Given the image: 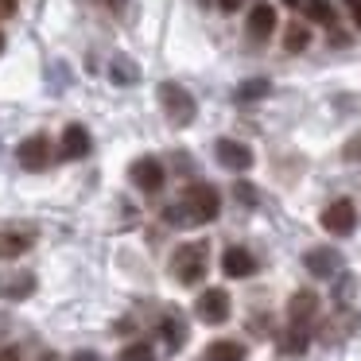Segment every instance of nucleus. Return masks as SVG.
Listing matches in <instances>:
<instances>
[{"label":"nucleus","instance_id":"f257e3e1","mask_svg":"<svg viewBox=\"0 0 361 361\" xmlns=\"http://www.w3.org/2000/svg\"><path fill=\"white\" fill-rule=\"evenodd\" d=\"M218 210H221L218 190L210 183H195V187H187L183 202L167 210V221H198V226H206V221L218 218Z\"/></svg>","mask_w":361,"mask_h":361},{"label":"nucleus","instance_id":"f03ea898","mask_svg":"<svg viewBox=\"0 0 361 361\" xmlns=\"http://www.w3.org/2000/svg\"><path fill=\"white\" fill-rule=\"evenodd\" d=\"M171 272L179 283H198L206 276V241H190L171 257Z\"/></svg>","mask_w":361,"mask_h":361},{"label":"nucleus","instance_id":"7ed1b4c3","mask_svg":"<svg viewBox=\"0 0 361 361\" xmlns=\"http://www.w3.org/2000/svg\"><path fill=\"white\" fill-rule=\"evenodd\" d=\"M159 105H164V113L175 121V125H190L195 113H198L195 97H190L183 86H175V82H164V86H159Z\"/></svg>","mask_w":361,"mask_h":361},{"label":"nucleus","instance_id":"20e7f679","mask_svg":"<svg viewBox=\"0 0 361 361\" xmlns=\"http://www.w3.org/2000/svg\"><path fill=\"white\" fill-rule=\"evenodd\" d=\"M322 229L334 237H350L353 229H357V210H353L350 198H338V202H330L326 210H322Z\"/></svg>","mask_w":361,"mask_h":361},{"label":"nucleus","instance_id":"39448f33","mask_svg":"<svg viewBox=\"0 0 361 361\" xmlns=\"http://www.w3.org/2000/svg\"><path fill=\"white\" fill-rule=\"evenodd\" d=\"M16 159H20L24 171H43V167H51V140L43 133L27 136V140L16 148Z\"/></svg>","mask_w":361,"mask_h":361},{"label":"nucleus","instance_id":"423d86ee","mask_svg":"<svg viewBox=\"0 0 361 361\" xmlns=\"http://www.w3.org/2000/svg\"><path fill=\"white\" fill-rule=\"evenodd\" d=\"M195 307H198V319L210 322V326H218V322L229 319V291L226 288H206Z\"/></svg>","mask_w":361,"mask_h":361},{"label":"nucleus","instance_id":"0eeeda50","mask_svg":"<svg viewBox=\"0 0 361 361\" xmlns=\"http://www.w3.org/2000/svg\"><path fill=\"white\" fill-rule=\"evenodd\" d=\"M128 179H133L144 195H156V190L164 187V164L152 159V156H140V159H133V167H128Z\"/></svg>","mask_w":361,"mask_h":361},{"label":"nucleus","instance_id":"6e6552de","mask_svg":"<svg viewBox=\"0 0 361 361\" xmlns=\"http://www.w3.org/2000/svg\"><path fill=\"white\" fill-rule=\"evenodd\" d=\"M221 272H226L229 280H249V276L257 272V257H252L249 249H241V245H229V249L221 252Z\"/></svg>","mask_w":361,"mask_h":361},{"label":"nucleus","instance_id":"1a4fd4ad","mask_svg":"<svg viewBox=\"0 0 361 361\" xmlns=\"http://www.w3.org/2000/svg\"><path fill=\"white\" fill-rule=\"evenodd\" d=\"M218 164L221 167H229V171H249L252 167V152L245 148L241 140H218Z\"/></svg>","mask_w":361,"mask_h":361},{"label":"nucleus","instance_id":"9d476101","mask_svg":"<svg viewBox=\"0 0 361 361\" xmlns=\"http://www.w3.org/2000/svg\"><path fill=\"white\" fill-rule=\"evenodd\" d=\"M314 311H319V295L314 291H295L288 303V319L291 326H307V322L314 319Z\"/></svg>","mask_w":361,"mask_h":361},{"label":"nucleus","instance_id":"9b49d317","mask_svg":"<svg viewBox=\"0 0 361 361\" xmlns=\"http://www.w3.org/2000/svg\"><path fill=\"white\" fill-rule=\"evenodd\" d=\"M303 264H307V272H311V276H319V280H330V276L338 272V264H342V260H338L334 249H311V252L303 257Z\"/></svg>","mask_w":361,"mask_h":361},{"label":"nucleus","instance_id":"f8f14e48","mask_svg":"<svg viewBox=\"0 0 361 361\" xmlns=\"http://www.w3.org/2000/svg\"><path fill=\"white\" fill-rule=\"evenodd\" d=\"M272 32H276V8L272 4H257L249 12V35L252 39H268Z\"/></svg>","mask_w":361,"mask_h":361},{"label":"nucleus","instance_id":"ddd939ff","mask_svg":"<svg viewBox=\"0 0 361 361\" xmlns=\"http://www.w3.org/2000/svg\"><path fill=\"white\" fill-rule=\"evenodd\" d=\"M90 152V133L82 125H66L63 128V156L66 159H82Z\"/></svg>","mask_w":361,"mask_h":361},{"label":"nucleus","instance_id":"4468645a","mask_svg":"<svg viewBox=\"0 0 361 361\" xmlns=\"http://www.w3.org/2000/svg\"><path fill=\"white\" fill-rule=\"evenodd\" d=\"M27 245H32V237H27V233L4 229V233H0V260H16V257H24Z\"/></svg>","mask_w":361,"mask_h":361},{"label":"nucleus","instance_id":"2eb2a0df","mask_svg":"<svg viewBox=\"0 0 361 361\" xmlns=\"http://www.w3.org/2000/svg\"><path fill=\"white\" fill-rule=\"evenodd\" d=\"M206 361H245V345L241 342H229V338L210 342V345H206Z\"/></svg>","mask_w":361,"mask_h":361},{"label":"nucleus","instance_id":"dca6fc26","mask_svg":"<svg viewBox=\"0 0 361 361\" xmlns=\"http://www.w3.org/2000/svg\"><path fill=\"white\" fill-rule=\"evenodd\" d=\"M307 43H311V27H303V24H291L288 32H283V51H307Z\"/></svg>","mask_w":361,"mask_h":361},{"label":"nucleus","instance_id":"f3484780","mask_svg":"<svg viewBox=\"0 0 361 361\" xmlns=\"http://www.w3.org/2000/svg\"><path fill=\"white\" fill-rule=\"evenodd\" d=\"M121 361H156V353H152L148 342H133L121 350Z\"/></svg>","mask_w":361,"mask_h":361},{"label":"nucleus","instance_id":"a211bd4d","mask_svg":"<svg viewBox=\"0 0 361 361\" xmlns=\"http://www.w3.org/2000/svg\"><path fill=\"white\" fill-rule=\"evenodd\" d=\"M0 291H4V295H12V299H24V295H32V291H35V280H32V276H20V280L4 283Z\"/></svg>","mask_w":361,"mask_h":361},{"label":"nucleus","instance_id":"6ab92c4d","mask_svg":"<svg viewBox=\"0 0 361 361\" xmlns=\"http://www.w3.org/2000/svg\"><path fill=\"white\" fill-rule=\"evenodd\" d=\"M283 350H288V353H303V350H307V326H291Z\"/></svg>","mask_w":361,"mask_h":361},{"label":"nucleus","instance_id":"aec40b11","mask_svg":"<svg viewBox=\"0 0 361 361\" xmlns=\"http://www.w3.org/2000/svg\"><path fill=\"white\" fill-rule=\"evenodd\" d=\"M164 334H167V345H171V350H179L183 338H187V330H183L175 319H167V322H164Z\"/></svg>","mask_w":361,"mask_h":361},{"label":"nucleus","instance_id":"412c9836","mask_svg":"<svg viewBox=\"0 0 361 361\" xmlns=\"http://www.w3.org/2000/svg\"><path fill=\"white\" fill-rule=\"evenodd\" d=\"M307 12H311V16L319 20V24H330V20H334V12H330L326 0H307Z\"/></svg>","mask_w":361,"mask_h":361},{"label":"nucleus","instance_id":"4be33fe9","mask_svg":"<svg viewBox=\"0 0 361 361\" xmlns=\"http://www.w3.org/2000/svg\"><path fill=\"white\" fill-rule=\"evenodd\" d=\"M264 94H268V82H264V78L245 82V86H241V97H245V102H249V97H264Z\"/></svg>","mask_w":361,"mask_h":361},{"label":"nucleus","instance_id":"5701e85b","mask_svg":"<svg viewBox=\"0 0 361 361\" xmlns=\"http://www.w3.org/2000/svg\"><path fill=\"white\" fill-rule=\"evenodd\" d=\"M113 82H136V66L117 63V66H113Z\"/></svg>","mask_w":361,"mask_h":361},{"label":"nucleus","instance_id":"b1692460","mask_svg":"<svg viewBox=\"0 0 361 361\" xmlns=\"http://www.w3.org/2000/svg\"><path fill=\"white\" fill-rule=\"evenodd\" d=\"M345 159H350V164H361V136H353V140L345 144Z\"/></svg>","mask_w":361,"mask_h":361},{"label":"nucleus","instance_id":"393cba45","mask_svg":"<svg viewBox=\"0 0 361 361\" xmlns=\"http://www.w3.org/2000/svg\"><path fill=\"white\" fill-rule=\"evenodd\" d=\"M237 198H241V202H252V187H245V183H237Z\"/></svg>","mask_w":361,"mask_h":361},{"label":"nucleus","instance_id":"a878e982","mask_svg":"<svg viewBox=\"0 0 361 361\" xmlns=\"http://www.w3.org/2000/svg\"><path fill=\"white\" fill-rule=\"evenodd\" d=\"M218 4H221V12H237V8L245 4V0H218Z\"/></svg>","mask_w":361,"mask_h":361},{"label":"nucleus","instance_id":"bb28decb","mask_svg":"<svg viewBox=\"0 0 361 361\" xmlns=\"http://www.w3.org/2000/svg\"><path fill=\"white\" fill-rule=\"evenodd\" d=\"M12 8H16V0H0V16H8Z\"/></svg>","mask_w":361,"mask_h":361},{"label":"nucleus","instance_id":"cd10ccee","mask_svg":"<svg viewBox=\"0 0 361 361\" xmlns=\"http://www.w3.org/2000/svg\"><path fill=\"white\" fill-rule=\"evenodd\" d=\"M74 361H102V357H97V353H86V350H82V353H74Z\"/></svg>","mask_w":361,"mask_h":361},{"label":"nucleus","instance_id":"c85d7f7f","mask_svg":"<svg viewBox=\"0 0 361 361\" xmlns=\"http://www.w3.org/2000/svg\"><path fill=\"white\" fill-rule=\"evenodd\" d=\"M350 8H353V16H357V27H361V0H350Z\"/></svg>","mask_w":361,"mask_h":361},{"label":"nucleus","instance_id":"c756f323","mask_svg":"<svg viewBox=\"0 0 361 361\" xmlns=\"http://www.w3.org/2000/svg\"><path fill=\"white\" fill-rule=\"evenodd\" d=\"M0 51H4V32H0Z\"/></svg>","mask_w":361,"mask_h":361},{"label":"nucleus","instance_id":"7c9ffc66","mask_svg":"<svg viewBox=\"0 0 361 361\" xmlns=\"http://www.w3.org/2000/svg\"><path fill=\"white\" fill-rule=\"evenodd\" d=\"M109 4H113V8H117V4H121V0H109Z\"/></svg>","mask_w":361,"mask_h":361}]
</instances>
